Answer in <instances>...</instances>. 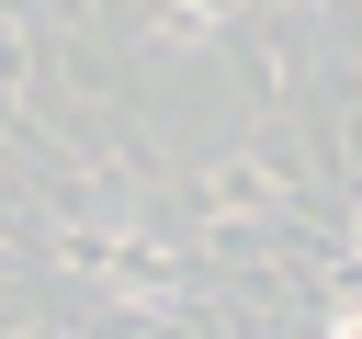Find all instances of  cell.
<instances>
[{
    "instance_id": "cell-1",
    "label": "cell",
    "mask_w": 362,
    "mask_h": 339,
    "mask_svg": "<svg viewBox=\"0 0 362 339\" xmlns=\"http://www.w3.org/2000/svg\"><path fill=\"white\" fill-rule=\"evenodd\" d=\"M192 192H204V215H260V203H283V170L272 158H215Z\"/></svg>"
},
{
    "instance_id": "cell-2",
    "label": "cell",
    "mask_w": 362,
    "mask_h": 339,
    "mask_svg": "<svg viewBox=\"0 0 362 339\" xmlns=\"http://www.w3.org/2000/svg\"><path fill=\"white\" fill-rule=\"evenodd\" d=\"M226 11H238V0H170V34H192V45H204V34L226 23Z\"/></svg>"
}]
</instances>
